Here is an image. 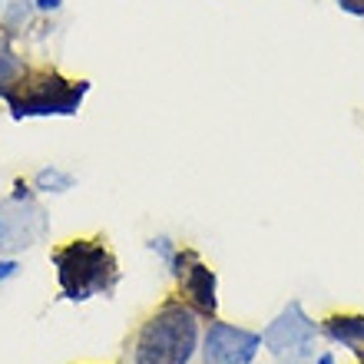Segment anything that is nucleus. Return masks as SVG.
Returning <instances> with one entry per match:
<instances>
[{
  "label": "nucleus",
  "mask_w": 364,
  "mask_h": 364,
  "mask_svg": "<svg viewBox=\"0 0 364 364\" xmlns=\"http://www.w3.org/2000/svg\"><path fill=\"white\" fill-rule=\"evenodd\" d=\"M199 351V315L186 301H166L146 318L126 348V364H192Z\"/></svg>",
  "instance_id": "f257e3e1"
},
{
  "label": "nucleus",
  "mask_w": 364,
  "mask_h": 364,
  "mask_svg": "<svg viewBox=\"0 0 364 364\" xmlns=\"http://www.w3.org/2000/svg\"><path fill=\"white\" fill-rule=\"evenodd\" d=\"M87 80H67L57 70H23L14 83L0 87L14 119L30 116H73L87 96Z\"/></svg>",
  "instance_id": "f03ea898"
},
{
  "label": "nucleus",
  "mask_w": 364,
  "mask_h": 364,
  "mask_svg": "<svg viewBox=\"0 0 364 364\" xmlns=\"http://www.w3.org/2000/svg\"><path fill=\"white\" fill-rule=\"evenodd\" d=\"M53 265H57L60 288L70 301H87L93 295L113 291L119 282V265H116L113 252L103 242L93 239H73L63 249L53 252Z\"/></svg>",
  "instance_id": "7ed1b4c3"
},
{
  "label": "nucleus",
  "mask_w": 364,
  "mask_h": 364,
  "mask_svg": "<svg viewBox=\"0 0 364 364\" xmlns=\"http://www.w3.org/2000/svg\"><path fill=\"white\" fill-rule=\"evenodd\" d=\"M262 345L269 348L275 358H282V361H305L311 355V348H315V321L305 315V308L298 305V301H291L265 328Z\"/></svg>",
  "instance_id": "20e7f679"
},
{
  "label": "nucleus",
  "mask_w": 364,
  "mask_h": 364,
  "mask_svg": "<svg viewBox=\"0 0 364 364\" xmlns=\"http://www.w3.org/2000/svg\"><path fill=\"white\" fill-rule=\"evenodd\" d=\"M262 348V335L245 328L212 321L202 341V364H252Z\"/></svg>",
  "instance_id": "39448f33"
},
{
  "label": "nucleus",
  "mask_w": 364,
  "mask_h": 364,
  "mask_svg": "<svg viewBox=\"0 0 364 364\" xmlns=\"http://www.w3.org/2000/svg\"><path fill=\"white\" fill-rule=\"evenodd\" d=\"M176 275L182 278V291L192 301V308L202 315H215L219 298H215V275H212L209 265H202L189 252V269H176Z\"/></svg>",
  "instance_id": "423d86ee"
},
{
  "label": "nucleus",
  "mask_w": 364,
  "mask_h": 364,
  "mask_svg": "<svg viewBox=\"0 0 364 364\" xmlns=\"http://www.w3.org/2000/svg\"><path fill=\"white\" fill-rule=\"evenodd\" d=\"M325 335L331 341H341V345L361 351L364 345V318L361 315H335L325 321Z\"/></svg>",
  "instance_id": "0eeeda50"
},
{
  "label": "nucleus",
  "mask_w": 364,
  "mask_h": 364,
  "mask_svg": "<svg viewBox=\"0 0 364 364\" xmlns=\"http://www.w3.org/2000/svg\"><path fill=\"white\" fill-rule=\"evenodd\" d=\"M20 73H23V63H20V57L10 50V37L0 33V87L14 83Z\"/></svg>",
  "instance_id": "6e6552de"
},
{
  "label": "nucleus",
  "mask_w": 364,
  "mask_h": 364,
  "mask_svg": "<svg viewBox=\"0 0 364 364\" xmlns=\"http://www.w3.org/2000/svg\"><path fill=\"white\" fill-rule=\"evenodd\" d=\"M70 186H73V179L67 173H60V169H40L37 173V189L43 192H63Z\"/></svg>",
  "instance_id": "1a4fd4ad"
},
{
  "label": "nucleus",
  "mask_w": 364,
  "mask_h": 364,
  "mask_svg": "<svg viewBox=\"0 0 364 364\" xmlns=\"http://www.w3.org/2000/svg\"><path fill=\"white\" fill-rule=\"evenodd\" d=\"M338 7L345 14H355V17H364V0H335Z\"/></svg>",
  "instance_id": "9d476101"
},
{
  "label": "nucleus",
  "mask_w": 364,
  "mask_h": 364,
  "mask_svg": "<svg viewBox=\"0 0 364 364\" xmlns=\"http://www.w3.org/2000/svg\"><path fill=\"white\" fill-rule=\"evenodd\" d=\"M10 275H17V262H4V259H0V282H7Z\"/></svg>",
  "instance_id": "9b49d317"
},
{
  "label": "nucleus",
  "mask_w": 364,
  "mask_h": 364,
  "mask_svg": "<svg viewBox=\"0 0 364 364\" xmlns=\"http://www.w3.org/2000/svg\"><path fill=\"white\" fill-rule=\"evenodd\" d=\"M60 4H63V0H37V7H40V10H57Z\"/></svg>",
  "instance_id": "f8f14e48"
},
{
  "label": "nucleus",
  "mask_w": 364,
  "mask_h": 364,
  "mask_svg": "<svg viewBox=\"0 0 364 364\" xmlns=\"http://www.w3.org/2000/svg\"><path fill=\"white\" fill-rule=\"evenodd\" d=\"M318 364H335V358H331V355H321V358H318Z\"/></svg>",
  "instance_id": "ddd939ff"
}]
</instances>
